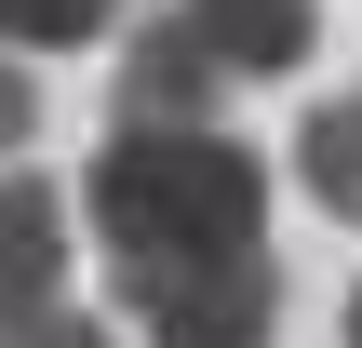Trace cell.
I'll return each instance as SVG.
<instances>
[{
    "label": "cell",
    "instance_id": "2",
    "mask_svg": "<svg viewBox=\"0 0 362 348\" xmlns=\"http://www.w3.org/2000/svg\"><path fill=\"white\" fill-rule=\"evenodd\" d=\"M121 322L148 348H269L282 282H269V255H242V268H175V282H121Z\"/></svg>",
    "mask_w": 362,
    "mask_h": 348
},
{
    "label": "cell",
    "instance_id": "3",
    "mask_svg": "<svg viewBox=\"0 0 362 348\" xmlns=\"http://www.w3.org/2000/svg\"><path fill=\"white\" fill-rule=\"evenodd\" d=\"M215 107H228V67L188 40V13L161 0L148 27H134V54H121V134H215Z\"/></svg>",
    "mask_w": 362,
    "mask_h": 348
},
{
    "label": "cell",
    "instance_id": "9",
    "mask_svg": "<svg viewBox=\"0 0 362 348\" xmlns=\"http://www.w3.org/2000/svg\"><path fill=\"white\" fill-rule=\"evenodd\" d=\"M27 134H40V80H27V67H13V54H0V161H13V148H27Z\"/></svg>",
    "mask_w": 362,
    "mask_h": 348
},
{
    "label": "cell",
    "instance_id": "7",
    "mask_svg": "<svg viewBox=\"0 0 362 348\" xmlns=\"http://www.w3.org/2000/svg\"><path fill=\"white\" fill-rule=\"evenodd\" d=\"M121 0H0V54H67V40H94Z\"/></svg>",
    "mask_w": 362,
    "mask_h": 348
},
{
    "label": "cell",
    "instance_id": "10",
    "mask_svg": "<svg viewBox=\"0 0 362 348\" xmlns=\"http://www.w3.org/2000/svg\"><path fill=\"white\" fill-rule=\"evenodd\" d=\"M349 348H362V295H349Z\"/></svg>",
    "mask_w": 362,
    "mask_h": 348
},
{
    "label": "cell",
    "instance_id": "6",
    "mask_svg": "<svg viewBox=\"0 0 362 348\" xmlns=\"http://www.w3.org/2000/svg\"><path fill=\"white\" fill-rule=\"evenodd\" d=\"M296 174H309V201H322V215H362V94L309 107V134H296Z\"/></svg>",
    "mask_w": 362,
    "mask_h": 348
},
{
    "label": "cell",
    "instance_id": "8",
    "mask_svg": "<svg viewBox=\"0 0 362 348\" xmlns=\"http://www.w3.org/2000/svg\"><path fill=\"white\" fill-rule=\"evenodd\" d=\"M0 348H121L107 322H81V308H40V322H13Z\"/></svg>",
    "mask_w": 362,
    "mask_h": 348
},
{
    "label": "cell",
    "instance_id": "1",
    "mask_svg": "<svg viewBox=\"0 0 362 348\" xmlns=\"http://www.w3.org/2000/svg\"><path fill=\"white\" fill-rule=\"evenodd\" d=\"M81 215L107 241L121 282H175V268H242L269 255V174L242 134H121L81 174Z\"/></svg>",
    "mask_w": 362,
    "mask_h": 348
},
{
    "label": "cell",
    "instance_id": "4",
    "mask_svg": "<svg viewBox=\"0 0 362 348\" xmlns=\"http://www.w3.org/2000/svg\"><path fill=\"white\" fill-rule=\"evenodd\" d=\"M175 13H188V40L228 67V94H242V80H282V67L322 54V13H309V0H175Z\"/></svg>",
    "mask_w": 362,
    "mask_h": 348
},
{
    "label": "cell",
    "instance_id": "5",
    "mask_svg": "<svg viewBox=\"0 0 362 348\" xmlns=\"http://www.w3.org/2000/svg\"><path fill=\"white\" fill-rule=\"evenodd\" d=\"M67 308V201L40 174H0V335Z\"/></svg>",
    "mask_w": 362,
    "mask_h": 348
}]
</instances>
